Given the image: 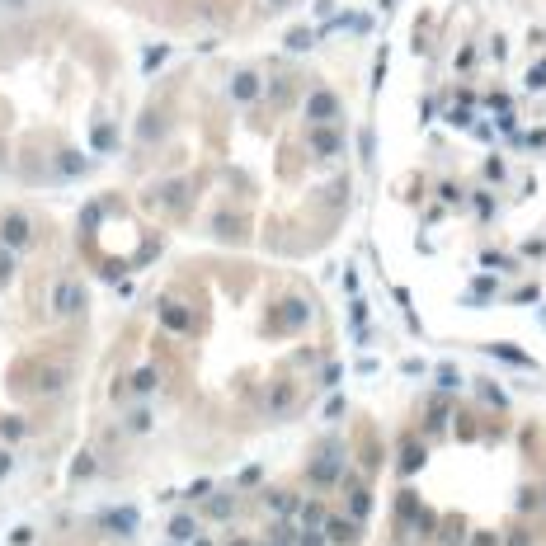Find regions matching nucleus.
Here are the masks:
<instances>
[{"label": "nucleus", "instance_id": "nucleus-1", "mask_svg": "<svg viewBox=\"0 0 546 546\" xmlns=\"http://www.w3.org/2000/svg\"><path fill=\"white\" fill-rule=\"evenodd\" d=\"M306 476H311L316 485H334V481L344 476V453L334 448V443H325V448H320V457L311 462V471H306Z\"/></svg>", "mask_w": 546, "mask_h": 546}, {"label": "nucleus", "instance_id": "nucleus-2", "mask_svg": "<svg viewBox=\"0 0 546 546\" xmlns=\"http://www.w3.org/2000/svg\"><path fill=\"white\" fill-rule=\"evenodd\" d=\"M80 306H85V287H80V282L62 278L57 287H52V311L57 316H76Z\"/></svg>", "mask_w": 546, "mask_h": 546}, {"label": "nucleus", "instance_id": "nucleus-3", "mask_svg": "<svg viewBox=\"0 0 546 546\" xmlns=\"http://www.w3.org/2000/svg\"><path fill=\"white\" fill-rule=\"evenodd\" d=\"M0 240H5V250H24V245H29V217H24V212H10V217L0 221Z\"/></svg>", "mask_w": 546, "mask_h": 546}, {"label": "nucleus", "instance_id": "nucleus-4", "mask_svg": "<svg viewBox=\"0 0 546 546\" xmlns=\"http://www.w3.org/2000/svg\"><path fill=\"white\" fill-rule=\"evenodd\" d=\"M306 118H311V123H334V118H339V99L330 90H316L311 99H306Z\"/></svg>", "mask_w": 546, "mask_h": 546}, {"label": "nucleus", "instance_id": "nucleus-5", "mask_svg": "<svg viewBox=\"0 0 546 546\" xmlns=\"http://www.w3.org/2000/svg\"><path fill=\"white\" fill-rule=\"evenodd\" d=\"M99 523H104L109 532H118V537H132L141 518H137V509H109V514L99 518Z\"/></svg>", "mask_w": 546, "mask_h": 546}, {"label": "nucleus", "instance_id": "nucleus-6", "mask_svg": "<svg viewBox=\"0 0 546 546\" xmlns=\"http://www.w3.org/2000/svg\"><path fill=\"white\" fill-rule=\"evenodd\" d=\"M198 537V518L193 514H174L170 518V542H193Z\"/></svg>", "mask_w": 546, "mask_h": 546}, {"label": "nucleus", "instance_id": "nucleus-7", "mask_svg": "<svg viewBox=\"0 0 546 546\" xmlns=\"http://www.w3.org/2000/svg\"><path fill=\"white\" fill-rule=\"evenodd\" d=\"M278 316H282V325H287V330H297V325H306V320H311V306H306V301H282Z\"/></svg>", "mask_w": 546, "mask_h": 546}, {"label": "nucleus", "instance_id": "nucleus-8", "mask_svg": "<svg viewBox=\"0 0 546 546\" xmlns=\"http://www.w3.org/2000/svg\"><path fill=\"white\" fill-rule=\"evenodd\" d=\"M490 353H495L500 363H514V368H537V363H532L518 344H490Z\"/></svg>", "mask_w": 546, "mask_h": 546}, {"label": "nucleus", "instance_id": "nucleus-9", "mask_svg": "<svg viewBox=\"0 0 546 546\" xmlns=\"http://www.w3.org/2000/svg\"><path fill=\"white\" fill-rule=\"evenodd\" d=\"M231 94L240 99V104H250L254 94H259V76H254V71H240V76L231 80Z\"/></svg>", "mask_w": 546, "mask_h": 546}, {"label": "nucleus", "instance_id": "nucleus-10", "mask_svg": "<svg viewBox=\"0 0 546 546\" xmlns=\"http://www.w3.org/2000/svg\"><path fill=\"white\" fill-rule=\"evenodd\" d=\"M66 386V368H38V391L43 396H57Z\"/></svg>", "mask_w": 546, "mask_h": 546}, {"label": "nucleus", "instance_id": "nucleus-11", "mask_svg": "<svg viewBox=\"0 0 546 546\" xmlns=\"http://www.w3.org/2000/svg\"><path fill=\"white\" fill-rule=\"evenodd\" d=\"M264 504H268L278 518H292V514H297V495H287V490H268Z\"/></svg>", "mask_w": 546, "mask_h": 546}, {"label": "nucleus", "instance_id": "nucleus-12", "mask_svg": "<svg viewBox=\"0 0 546 546\" xmlns=\"http://www.w3.org/2000/svg\"><path fill=\"white\" fill-rule=\"evenodd\" d=\"M320 528H325V542H349L353 537V518H325Z\"/></svg>", "mask_w": 546, "mask_h": 546}, {"label": "nucleus", "instance_id": "nucleus-13", "mask_svg": "<svg viewBox=\"0 0 546 546\" xmlns=\"http://www.w3.org/2000/svg\"><path fill=\"white\" fill-rule=\"evenodd\" d=\"M24 434H29V424L19 415H0V443H19Z\"/></svg>", "mask_w": 546, "mask_h": 546}, {"label": "nucleus", "instance_id": "nucleus-14", "mask_svg": "<svg viewBox=\"0 0 546 546\" xmlns=\"http://www.w3.org/2000/svg\"><path fill=\"white\" fill-rule=\"evenodd\" d=\"M160 320H165V330H188V311L174 301H160Z\"/></svg>", "mask_w": 546, "mask_h": 546}, {"label": "nucleus", "instance_id": "nucleus-15", "mask_svg": "<svg viewBox=\"0 0 546 546\" xmlns=\"http://www.w3.org/2000/svg\"><path fill=\"white\" fill-rule=\"evenodd\" d=\"M156 368H137V372H132V396H151V391H156Z\"/></svg>", "mask_w": 546, "mask_h": 546}, {"label": "nucleus", "instance_id": "nucleus-16", "mask_svg": "<svg viewBox=\"0 0 546 546\" xmlns=\"http://www.w3.org/2000/svg\"><path fill=\"white\" fill-rule=\"evenodd\" d=\"M311 146L320 151V156H334V151H339V132H330V127L320 123V132L311 137Z\"/></svg>", "mask_w": 546, "mask_h": 546}, {"label": "nucleus", "instance_id": "nucleus-17", "mask_svg": "<svg viewBox=\"0 0 546 546\" xmlns=\"http://www.w3.org/2000/svg\"><path fill=\"white\" fill-rule=\"evenodd\" d=\"M292 410V386H273L268 391V415H287Z\"/></svg>", "mask_w": 546, "mask_h": 546}, {"label": "nucleus", "instance_id": "nucleus-18", "mask_svg": "<svg viewBox=\"0 0 546 546\" xmlns=\"http://www.w3.org/2000/svg\"><path fill=\"white\" fill-rule=\"evenodd\" d=\"M368 514H372V500H368V490H353V495H349V518H353V523H363Z\"/></svg>", "mask_w": 546, "mask_h": 546}, {"label": "nucleus", "instance_id": "nucleus-19", "mask_svg": "<svg viewBox=\"0 0 546 546\" xmlns=\"http://www.w3.org/2000/svg\"><path fill=\"white\" fill-rule=\"evenodd\" d=\"M424 457H429V453H424L420 443H405V457H401V471H405V476H415V471L424 467Z\"/></svg>", "mask_w": 546, "mask_h": 546}, {"label": "nucleus", "instance_id": "nucleus-20", "mask_svg": "<svg viewBox=\"0 0 546 546\" xmlns=\"http://www.w3.org/2000/svg\"><path fill=\"white\" fill-rule=\"evenodd\" d=\"M207 514H212V518H231V514H235L231 495H212V504H207Z\"/></svg>", "mask_w": 546, "mask_h": 546}, {"label": "nucleus", "instance_id": "nucleus-21", "mask_svg": "<svg viewBox=\"0 0 546 546\" xmlns=\"http://www.w3.org/2000/svg\"><path fill=\"white\" fill-rule=\"evenodd\" d=\"M94 146H99V151H113V146H118V132H113V127H94Z\"/></svg>", "mask_w": 546, "mask_h": 546}, {"label": "nucleus", "instance_id": "nucleus-22", "mask_svg": "<svg viewBox=\"0 0 546 546\" xmlns=\"http://www.w3.org/2000/svg\"><path fill=\"white\" fill-rule=\"evenodd\" d=\"M127 429H132V434H151V415H146V410H132V415H127Z\"/></svg>", "mask_w": 546, "mask_h": 546}, {"label": "nucleus", "instance_id": "nucleus-23", "mask_svg": "<svg viewBox=\"0 0 546 546\" xmlns=\"http://www.w3.org/2000/svg\"><path fill=\"white\" fill-rule=\"evenodd\" d=\"M287 47H292V52H306V47H311V33H306V29H292V33H287Z\"/></svg>", "mask_w": 546, "mask_h": 546}, {"label": "nucleus", "instance_id": "nucleus-24", "mask_svg": "<svg viewBox=\"0 0 546 546\" xmlns=\"http://www.w3.org/2000/svg\"><path fill=\"white\" fill-rule=\"evenodd\" d=\"M292 546H325V532H320V528H306Z\"/></svg>", "mask_w": 546, "mask_h": 546}, {"label": "nucleus", "instance_id": "nucleus-25", "mask_svg": "<svg viewBox=\"0 0 546 546\" xmlns=\"http://www.w3.org/2000/svg\"><path fill=\"white\" fill-rule=\"evenodd\" d=\"M71 471H76V481L94 476V457H90V453H80V457H76V467H71Z\"/></svg>", "mask_w": 546, "mask_h": 546}, {"label": "nucleus", "instance_id": "nucleus-26", "mask_svg": "<svg viewBox=\"0 0 546 546\" xmlns=\"http://www.w3.org/2000/svg\"><path fill=\"white\" fill-rule=\"evenodd\" d=\"M301 518H306V528H320V523H325V509H320V504H306Z\"/></svg>", "mask_w": 546, "mask_h": 546}, {"label": "nucleus", "instance_id": "nucleus-27", "mask_svg": "<svg viewBox=\"0 0 546 546\" xmlns=\"http://www.w3.org/2000/svg\"><path fill=\"white\" fill-rule=\"evenodd\" d=\"M62 174H85V156H71V151H66V156H62Z\"/></svg>", "mask_w": 546, "mask_h": 546}, {"label": "nucleus", "instance_id": "nucleus-28", "mask_svg": "<svg viewBox=\"0 0 546 546\" xmlns=\"http://www.w3.org/2000/svg\"><path fill=\"white\" fill-rule=\"evenodd\" d=\"M344 415V396H330L325 401V420H339Z\"/></svg>", "mask_w": 546, "mask_h": 546}, {"label": "nucleus", "instance_id": "nucleus-29", "mask_svg": "<svg viewBox=\"0 0 546 546\" xmlns=\"http://www.w3.org/2000/svg\"><path fill=\"white\" fill-rule=\"evenodd\" d=\"M33 542V528H15L10 532V546H29Z\"/></svg>", "mask_w": 546, "mask_h": 546}, {"label": "nucleus", "instance_id": "nucleus-30", "mask_svg": "<svg viewBox=\"0 0 546 546\" xmlns=\"http://www.w3.org/2000/svg\"><path fill=\"white\" fill-rule=\"evenodd\" d=\"M160 62H165V47H151V52H146V62H141V66H146V71H156Z\"/></svg>", "mask_w": 546, "mask_h": 546}, {"label": "nucleus", "instance_id": "nucleus-31", "mask_svg": "<svg viewBox=\"0 0 546 546\" xmlns=\"http://www.w3.org/2000/svg\"><path fill=\"white\" fill-rule=\"evenodd\" d=\"M485 391V401H490V405H509V396H504L500 386H481Z\"/></svg>", "mask_w": 546, "mask_h": 546}, {"label": "nucleus", "instance_id": "nucleus-32", "mask_svg": "<svg viewBox=\"0 0 546 546\" xmlns=\"http://www.w3.org/2000/svg\"><path fill=\"white\" fill-rule=\"evenodd\" d=\"M259 476H264L259 467H245V471H240V485H259Z\"/></svg>", "mask_w": 546, "mask_h": 546}, {"label": "nucleus", "instance_id": "nucleus-33", "mask_svg": "<svg viewBox=\"0 0 546 546\" xmlns=\"http://www.w3.org/2000/svg\"><path fill=\"white\" fill-rule=\"evenodd\" d=\"M10 471H15V457H10V453H5V448H0V481H5Z\"/></svg>", "mask_w": 546, "mask_h": 546}, {"label": "nucleus", "instance_id": "nucleus-34", "mask_svg": "<svg viewBox=\"0 0 546 546\" xmlns=\"http://www.w3.org/2000/svg\"><path fill=\"white\" fill-rule=\"evenodd\" d=\"M10 268H15V259H10V250H0V282L10 278Z\"/></svg>", "mask_w": 546, "mask_h": 546}, {"label": "nucleus", "instance_id": "nucleus-35", "mask_svg": "<svg viewBox=\"0 0 546 546\" xmlns=\"http://www.w3.org/2000/svg\"><path fill=\"white\" fill-rule=\"evenodd\" d=\"M471 546H495V537H490V532H481V537H476Z\"/></svg>", "mask_w": 546, "mask_h": 546}, {"label": "nucleus", "instance_id": "nucleus-36", "mask_svg": "<svg viewBox=\"0 0 546 546\" xmlns=\"http://www.w3.org/2000/svg\"><path fill=\"white\" fill-rule=\"evenodd\" d=\"M532 542V537H528V532H518V537H514V546H528Z\"/></svg>", "mask_w": 546, "mask_h": 546}, {"label": "nucleus", "instance_id": "nucleus-37", "mask_svg": "<svg viewBox=\"0 0 546 546\" xmlns=\"http://www.w3.org/2000/svg\"><path fill=\"white\" fill-rule=\"evenodd\" d=\"M188 546H212V542H207V537H193V542H188Z\"/></svg>", "mask_w": 546, "mask_h": 546}, {"label": "nucleus", "instance_id": "nucleus-38", "mask_svg": "<svg viewBox=\"0 0 546 546\" xmlns=\"http://www.w3.org/2000/svg\"><path fill=\"white\" fill-rule=\"evenodd\" d=\"M231 546H254V542H245V537H240V542H231Z\"/></svg>", "mask_w": 546, "mask_h": 546}, {"label": "nucleus", "instance_id": "nucleus-39", "mask_svg": "<svg viewBox=\"0 0 546 546\" xmlns=\"http://www.w3.org/2000/svg\"><path fill=\"white\" fill-rule=\"evenodd\" d=\"M268 546H292V542H268Z\"/></svg>", "mask_w": 546, "mask_h": 546}, {"label": "nucleus", "instance_id": "nucleus-40", "mask_svg": "<svg viewBox=\"0 0 546 546\" xmlns=\"http://www.w3.org/2000/svg\"><path fill=\"white\" fill-rule=\"evenodd\" d=\"M273 5H282V0H273Z\"/></svg>", "mask_w": 546, "mask_h": 546}]
</instances>
